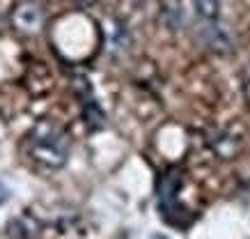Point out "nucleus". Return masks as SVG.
<instances>
[{
	"label": "nucleus",
	"instance_id": "1",
	"mask_svg": "<svg viewBox=\"0 0 250 239\" xmlns=\"http://www.w3.org/2000/svg\"><path fill=\"white\" fill-rule=\"evenodd\" d=\"M71 138L60 124L42 120L28 136V154L46 168H62L67 163Z\"/></svg>",
	"mask_w": 250,
	"mask_h": 239
},
{
	"label": "nucleus",
	"instance_id": "6",
	"mask_svg": "<svg viewBox=\"0 0 250 239\" xmlns=\"http://www.w3.org/2000/svg\"><path fill=\"white\" fill-rule=\"evenodd\" d=\"M5 200H7V189H5V186L0 184V205H2Z\"/></svg>",
	"mask_w": 250,
	"mask_h": 239
},
{
	"label": "nucleus",
	"instance_id": "7",
	"mask_svg": "<svg viewBox=\"0 0 250 239\" xmlns=\"http://www.w3.org/2000/svg\"><path fill=\"white\" fill-rule=\"evenodd\" d=\"M94 2H97V0H76V5H81V7H90Z\"/></svg>",
	"mask_w": 250,
	"mask_h": 239
},
{
	"label": "nucleus",
	"instance_id": "2",
	"mask_svg": "<svg viewBox=\"0 0 250 239\" xmlns=\"http://www.w3.org/2000/svg\"><path fill=\"white\" fill-rule=\"evenodd\" d=\"M179 186H182V175L179 170H166L159 177L156 184V196H159V207L161 214L170 225L184 228L190 221L188 212L179 202Z\"/></svg>",
	"mask_w": 250,
	"mask_h": 239
},
{
	"label": "nucleus",
	"instance_id": "8",
	"mask_svg": "<svg viewBox=\"0 0 250 239\" xmlns=\"http://www.w3.org/2000/svg\"><path fill=\"white\" fill-rule=\"evenodd\" d=\"M0 28H2V19H0Z\"/></svg>",
	"mask_w": 250,
	"mask_h": 239
},
{
	"label": "nucleus",
	"instance_id": "5",
	"mask_svg": "<svg viewBox=\"0 0 250 239\" xmlns=\"http://www.w3.org/2000/svg\"><path fill=\"white\" fill-rule=\"evenodd\" d=\"M85 120L90 122V127H101V124H104V113H101V108L94 104V99L85 101Z\"/></svg>",
	"mask_w": 250,
	"mask_h": 239
},
{
	"label": "nucleus",
	"instance_id": "3",
	"mask_svg": "<svg viewBox=\"0 0 250 239\" xmlns=\"http://www.w3.org/2000/svg\"><path fill=\"white\" fill-rule=\"evenodd\" d=\"M44 23V2L42 0H23L14 9V25L21 32H37Z\"/></svg>",
	"mask_w": 250,
	"mask_h": 239
},
{
	"label": "nucleus",
	"instance_id": "4",
	"mask_svg": "<svg viewBox=\"0 0 250 239\" xmlns=\"http://www.w3.org/2000/svg\"><path fill=\"white\" fill-rule=\"evenodd\" d=\"M195 9L197 14L207 19V21H213L218 16V9H220V2L218 0H195Z\"/></svg>",
	"mask_w": 250,
	"mask_h": 239
}]
</instances>
